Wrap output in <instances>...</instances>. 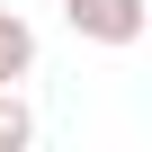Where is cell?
<instances>
[{"mask_svg":"<svg viewBox=\"0 0 152 152\" xmlns=\"http://www.w3.org/2000/svg\"><path fill=\"white\" fill-rule=\"evenodd\" d=\"M63 27L81 36V45H143V27H152V0H63Z\"/></svg>","mask_w":152,"mask_h":152,"instance_id":"1","label":"cell"},{"mask_svg":"<svg viewBox=\"0 0 152 152\" xmlns=\"http://www.w3.org/2000/svg\"><path fill=\"white\" fill-rule=\"evenodd\" d=\"M27 72H36V27L18 9H0V90H18Z\"/></svg>","mask_w":152,"mask_h":152,"instance_id":"2","label":"cell"},{"mask_svg":"<svg viewBox=\"0 0 152 152\" xmlns=\"http://www.w3.org/2000/svg\"><path fill=\"white\" fill-rule=\"evenodd\" d=\"M27 143H36V107L18 90H0V152H27Z\"/></svg>","mask_w":152,"mask_h":152,"instance_id":"3","label":"cell"}]
</instances>
